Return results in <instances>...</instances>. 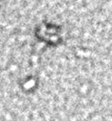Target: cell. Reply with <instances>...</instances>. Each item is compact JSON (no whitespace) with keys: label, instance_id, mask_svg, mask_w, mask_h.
Listing matches in <instances>:
<instances>
[{"label":"cell","instance_id":"cell-1","mask_svg":"<svg viewBox=\"0 0 112 121\" xmlns=\"http://www.w3.org/2000/svg\"><path fill=\"white\" fill-rule=\"evenodd\" d=\"M62 29L59 25L43 21L36 28V37L41 42L51 46H58L62 42Z\"/></svg>","mask_w":112,"mask_h":121},{"label":"cell","instance_id":"cell-2","mask_svg":"<svg viewBox=\"0 0 112 121\" xmlns=\"http://www.w3.org/2000/svg\"><path fill=\"white\" fill-rule=\"evenodd\" d=\"M38 86V79L35 76H28L23 79L20 83L21 89L26 93H32L37 88Z\"/></svg>","mask_w":112,"mask_h":121},{"label":"cell","instance_id":"cell-3","mask_svg":"<svg viewBox=\"0 0 112 121\" xmlns=\"http://www.w3.org/2000/svg\"><path fill=\"white\" fill-rule=\"evenodd\" d=\"M2 3H3V0H0V7L2 6Z\"/></svg>","mask_w":112,"mask_h":121}]
</instances>
